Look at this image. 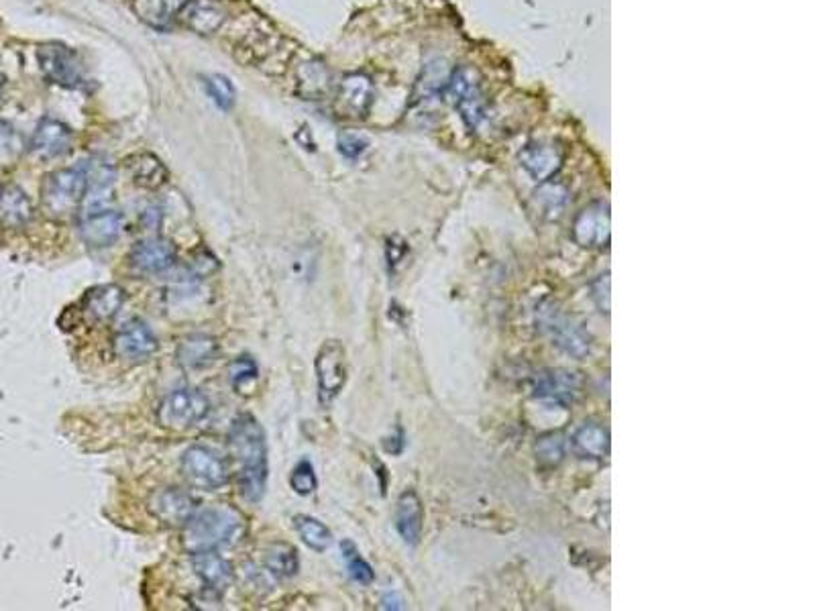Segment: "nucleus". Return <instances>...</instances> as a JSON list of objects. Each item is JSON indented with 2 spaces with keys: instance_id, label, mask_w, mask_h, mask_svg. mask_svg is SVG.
<instances>
[{
  "instance_id": "5",
  "label": "nucleus",
  "mask_w": 815,
  "mask_h": 611,
  "mask_svg": "<svg viewBox=\"0 0 815 611\" xmlns=\"http://www.w3.org/2000/svg\"><path fill=\"white\" fill-rule=\"evenodd\" d=\"M538 324L545 330V335L557 345L561 351L575 359H583L591 351V335L583 322L575 316L563 312L555 304H545L538 310Z\"/></svg>"
},
{
  "instance_id": "22",
  "label": "nucleus",
  "mask_w": 815,
  "mask_h": 611,
  "mask_svg": "<svg viewBox=\"0 0 815 611\" xmlns=\"http://www.w3.org/2000/svg\"><path fill=\"white\" fill-rule=\"evenodd\" d=\"M125 170L133 184L143 190H159L170 178L166 163L149 151L129 155L125 159Z\"/></svg>"
},
{
  "instance_id": "30",
  "label": "nucleus",
  "mask_w": 815,
  "mask_h": 611,
  "mask_svg": "<svg viewBox=\"0 0 815 611\" xmlns=\"http://www.w3.org/2000/svg\"><path fill=\"white\" fill-rule=\"evenodd\" d=\"M265 569L276 579H292L300 569L298 550L292 544L276 542L265 550Z\"/></svg>"
},
{
  "instance_id": "6",
  "label": "nucleus",
  "mask_w": 815,
  "mask_h": 611,
  "mask_svg": "<svg viewBox=\"0 0 815 611\" xmlns=\"http://www.w3.org/2000/svg\"><path fill=\"white\" fill-rule=\"evenodd\" d=\"M314 373L318 387V402L324 408H329L335 402V398L343 392L349 377L347 351L341 341L331 339L322 343L314 359Z\"/></svg>"
},
{
  "instance_id": "32",
  "label": "nucleus",
  "mask_w": 815,
  "mask_h": 611,
  "mask_svg": "<svg viewBox=\"0 0 815 611\" xmlns=\"http://www.w3.org/2000/svg\"><path fill=\"white\" fill-rule=\"evenodd\" d=\"M449 76L443 64H428L426 70L422 72V78L416 84L414 92V104H428L430 100H437L447 88Z\"/></svg>"
},
{
  "instance_id": "26",
  "label": "nucleus",
  "mask_w": 815,
  "mask_h": 611,
  "mask_svg": "<svg viewBox=\"0 0 815 611\" xmlns=\"http://www.w3.org/2000/svg\"><path fill=\"white\" fill-rule=\"evenodd\" d=\"M373 102V84L365 74H349L339 86V104L351 117H365Z\"/></svg>"
},
{
  "instance_id": "15",
  "label": "nucleus",
  "mask_w": 815,
  "mask_h": 611,
  "mask_svg": "<svg viewBox=\"0 0 815 611\" xmlns=\"http://www.w3.org/2000/svg\"><path fill=\"white\" fill-rule=\"evenodd\" d=\"M178 251L172 241L163 237H149L133 245L129 253V263L135 271L157 275L174 267Z\"/></svg>"
},
{
  "instance_id": "17",
  "label": "nucleus",
  "mask_w": 815,
  "mask_h": 611,
  "mask_svg": "<svg viewBox=\"0 0 815 611\" xmlns=\"http://www.w3.org/2000/svg\"><path fill=\"white\" fill-rule=\"evenodd\" d=\"M534 396L553 404H573L581 396V379L565 369H547L534 381Z\"/></svg>"
},
{
  "instance_id": "2",
  "label": "nucleus",
  "mask_w": 815,
  "mask_h": 611,
  "mask_svg": "<svg viewBox=\"0 0 815 611\" xmlns=\"http://www.w3.org/2000/svg\"><path fill=\"white\" fill-rule=\"evenodd\" d=\"M182 546L190 554L212 552L235 544L245 534V518L229 504L196 510L182 526Z\"/></svg>"
},
{
  "instance_id": "21",
  "label": "nucleus",
  "mask_w": 815,
  "mask_h": 611,
  "mask_svg": "<svg viewBox=\"0 0 815 611\" xmlns=\"http://www.w3.org/2000/svg\"><path fill=\"white\" fill-rule=\"evenodd\" d=\"M125 304V290L117 284H100L86 292L82 312L92 322H111Z\"/></svg>"
},
{
  "instance_id": "10",
  "label": "nucleus",
  "mask_w": 815,
  "mask_h": 611,
  "mask_svg": "<svg viewBox=\"0 0 815 611\" xmlns=\"http://www.w3.org/2000/svg\"><path fill=\"white\" fill-rule=\"evenodd\" d=\"M447 92L465 125L469 129H477L485 119V100L475 74L467 68L457 70L449 78Z\"/></svg>"
},
{
  "instance_id": "9",
  "label": "nucleus",
  "mask_w": 815,
  "mask_h": 611,
  "mask_svg": "<svg viewBox=\"0 0 815 611\" xmlns=\"http://www.w3.org/2000/svg\"><path fill=\"white\" fill-rule=\"evenodd\" d=\"M86 176V196H84V214L108 208V200L113 198V188L117 182V165L106 155H92L82 163Z\"/></svg>"
},
{
  "instance_id": "19",
  "label": "nucleus",
  "mask_w": 815,
  "mask_h": 611,
  "mask_svg": "<svg viewBox=\"0 0 815 611\" xmlns=\"http://www.w3.org/2000/svg\"><path fill=\"white\" fill-rule=\"evenodd\" d=\"M221 353L223 347L219 339L198 332V335H188L178 343L176 361L184 371H200L219 361Z\"/></svg>"
},
{
  "instance_id": "25",
  "label": "nucleus",
  "mask_w": 815,
  "mask_h": 611,
  "mask_svg": "<svg viewBox=\"0 0 815 611\" xmlns=\"http://www.w3.org/2000/svg\"><path fill=\"white\" fill-rule=\"evenodd\" d=\"M33 218L31 198L15 184L0 188V225L7 229H23Z\"/></svg>"
},
{
  "instance_id": "23",
  "label": "nucleus",
  "mask_w": 815,
  "mask_h": 611,
  "mask_svg": "<svg viewBox=\"0 0 815 611\" xmlns=\"http://www.w3.org/2000/svg\"><path fill=\"white\" fill-rule=\"evenodd\" d=\"M573 444V451L579 459H593V461H602L610 455V447H612V438H610V430L602 424H595V422H587L583 426H579L571 438Z\"/></svg>"
},
{
  "instance_id": "41",
  "label": "nucleus",
  "mask_w": 815,
  "mask_h": 611,
  "mask_svg": "<svg viewBox=\"0 0 815 611\" xmlns=\"http://www.w3.org/2000/svg\"><path fill=\"white\" fill-rule=\"evenodd\" d=\"M337 145H339V151H341L347 159H357V157L367 149V141H365L361 135L351 133V131H343V133L339 135Z\"/></svg>"
},
{
  "instance_id": "24",
  "label": "nucleus",
  "mask_w": 815,
  "mask_h": 611,
  "mask_svg": "<svg viewBox=\"0 0 815 611\" xmlns=\"http://www.w3.org/2000/svg\"><path fill=\"white\" fill-rule=\"evenodd\" d=\"M422 526H424V510L422 502L414 489L404 491L398 497L396 504V528L402 540L410 546L420 542L422 536Z\"/></svg>"
},
{
  "instance_id": "33",
  "label": "nucleus",
  "mask_w": 815,
  "mask_h": 611,
  "mask_svg": "<svg viewBox=\"0 0 815 611\" xmlns=\"http://www.w3.org/2000/svg\"><path fill=\"white\" fill-rule=\"evenodd\" d=\"M259 379V367L253 357L239 355L229 363V381L233 390L241 396H249L253 392V385Z\"/></svg>"
},
{
  "instance_id": "11",
  "label": "nucleus",
  "mask_w": 815,
  "mask_h": 611,
  "mask_svg": "<svg viewBox=\"0 0 815 611\" xmlns=\"http://www.w3.org/2000/svg\"><path fill=\"white\" fill-rule=\"evenodd\" d=\"M612 218L608 202L585 206L573 222V241L583 249H602L610 245Z\"/></svg>"
},
{
  "instance_id": "31",
  "label": "nucleus",
  "mask_w": 815,
  "mask_h": 611,
  "mask_svg": "<svg viewBox=\"0 0 815 611\" xmlns=\"http://www.w3.org/2000/svg\"><path fill=\"white\" fill-rule=\"evenodd\" d=\"M294 528L298 532V536L302 538V542L314 550V552H324L333 544V534L331 530L326 528L320 520L306 516V514H298L294 518Z\"/></svg>"
},
{
  "instance_id": "14",
  "label": "nucleus",
  "mask_w": 815,
  "mask_h": 611,
  "mask_svg": "<svg viewBox=\"0 0 815 611\" xmlns=\"http://www.w3.org/2000/svg\"><path fill=\"white\" fill-rule=\"evenodd\" d=\"M125 229V216L113 208L86 212L80 225L82 241L92 249H106L119 241Z\"/></svg>"
},
{
  "instance_id": "4",
  "label": "nucleus",
  "mask_w": 815,
  "mask_h": 611,
  "mask_svg": "<svg viewBox=\"0 0 815 611\" xmlns=\"http://www.w3.org/2000/svg\"><path fill=\"white\" fill-rule=\"evenodd\" d=\"M210 412V400L196 387H178L157 406V424L172 432H186L198 426Z\"/></svg>"
},
{
  "instance_id": "8",
  "label": "nucleus",
  "mask_w": 815,
  "mask_h": 611,
  "mask_svg": "<svg viewBox=\"0 0 815 611\" xmlns=\"http://www.w3.org/2000/svg\"><path fill=\"white\" fill-rule=\"evenodd\" d=\"M37 60L43 76L64 88H80L86 82V70L80 55L62 45V43H45L37 49Z\"/></svg>"
},
{
  "instance_id": "20",
  "label": "nucleus",
  "mask_w": 815,
  "mask_h": 611,
  "mask_svg": "<svg viewBox=\"0 0 815 611\" xmlns=\"http://www.w3.org/2000/svg\"><path fill=\"white\" fill-rule=\"evenodd\" d=\"M192 567L202 585L212 593H223L235 579L233 565L225 557H221L219 550L192 554Z\"/></svg>"
},
{
  "instance_id": "3",
  "label": "nucleus",
  "mask_w": 815,
  "mask_h": 611,
  "mask_svg": "<svg viewBox=\"0 0 815 611\" xmlns=\"http://www.w3.org/2000/svg\"><path fill=\"white\" fill-rule=\"evenodd\" d=\"M86 176L80 168H64L45 176L41 184V208L49 218H68L82 206Z\"/></svg>"
},
{
  "instance_id": "34",
  "label": "nucleus",
  "mask_w": 815,
  "mask_h": 611,
  "mask_svg": "<svg viewBox=\"0 0 815 611\" xmlns=\"http://www.w3.org/2000/svg\"><path fill=\"white\" fill-rule=\"evenodd\" d=\"M25 147L23 135L11 123L0 119V170H9L17 165Z\"/></svg>"
},
{
  "instance_id": "39",
  "label": "nucleus",
  "mask_w": 815,
  "mask_h": 611,
  "mask_svg": "<svg viewBox=\"0 0 815 611\" xmlns=\"http://www.w3.org/2000/svg\"><path fill=\"white\" fill-rule=\"evenodd\" d=\"M290 487L294 489V493L298 495H310L316 491L318 487V479L314 473V467L310 461H298L296 467L290 473Z\"/></svg>"
},
{
  "instance_id": "13",
  "label": "nucleus",
  "mask_w": 815,
  "mask_h": 611,
  "mask_svg": "<svg viewBox=\"0 0 815 611\" xmlns=\"http://www.w3.org/2000/svg\"><path fill=\"white\" fill-rule=\"evenodd\" d=\"M147 508L153 518L166 526H184L198 510L196 499L188 491L178 487L157 489L151 495Z\"/></svg>"
},
{
  "instance_id": "18",
  "label": "nucleus",
  "mask_w": 815,
  "mask_h": 611,
  "mask_svg": "<svg viewBox=\"0 0 815 611\" xmlns=\"http://www.w3.org/2000/svg\"><path fill=\"white\" fill-rule=\"evenodd\" d=\"M520 163L536 182H549L563 165V151L555 143L534 141L520 151Z\"/></svg>"
},
{
  "instance_id": "1",
  "label": "nucleus",
  "mask_w": 815,
  "mask_h": 611,
  "mask_svg": "<svg viewBox=\"0 0 815 611\" xmlns=\"http://www.w3.org/2000/svg\"><path fill=\"white\" fill-rule=\"evenodd\" d=\"M227 449L243 499L249 504L261 502L269 475L267 440L263 426L253 414L245 412L233 418L227 434Z\"/></svg>"
},
{
  "instance_id": "38",
  "label": "nucleus",
  "mask_w": 815,
  "mask_h": 611,
  "mask_svg": "<svg viewBox=\"0 0 815 611\" xmlns=\"http://www.w3.org/2000/svg\"><path fill=\"white\" fill-rule=\"evenodd\" d=\"M204 86H206L210 98L216 102V106L223 108V110L233 108L235 98H237V92H235V86L231 84V80H229L227 76H221V74L208 76Z\"/></svg>"
},
{
  "instance_id": "35",
  "label": "nucleus",
  "mask_w": 815,
  "mask_h": 611,
  "mask_svg": "<svg viewBox=\"0 0 815 611\" xmlns=\"http://www.w3.org/2000/svg\"><path fill=\"white\" fill-rule=\"evenodd\" d=\"M569 192L561 184H545L536 192V204L540 206L542 214L549 218H559L567 206Z\"/></svg>"
},
{
  "instance_id": "12",
  "label": "nucleus",
  "mask_w": 815,
  "mask_h": 611,
  "mask_svg": "<svg viewBox=\"0 0 815 611\" xmlns=\"http://www.w3.org/2000/svg\"><path fill=\"white\" fill-rule=\"evenodd\" d=\"M157 349H159V341L155 337V332L151 330V326H147V322L139 318H133L123 328H119V332L113 339L115 355L131 363L147 361L149 357L157 353Z\"/></svg>"
},
{
  "instance_id": "29",
  "label": "nucleus",
  "mask_w": 815,
  "mask_h": 611,
  "mask_svg": "<svg viewBox=\"0 0 815 611\" xmlns=\"http://www.w3.org/2000/svg\"><path fill=\"white\" fill-rule=\"evenodd\" d=\"M188 0H135V15L153 29H168L180 17Z\"/></svg>"
},
{
  "instance_id": "40",
  "label": "nucleus",
  "mask_w": 815,
  "mask_h": 611,
  "mask_svg": "<svg viewBox=\"0 0 815 611\" xmlns=\"http://www.w3.org/2000/svg\"><path fill=\"white\" fill-rule=\"evenodd\" d=\"M591 298H593L597 310H600V312L606 314V316H610L612 304H610V273H608V271L602 273V275L597 277V280L593 282V286H591Z\"/></svg>"
},
{
  "instance_id": "42",
  "label": "nucleus",
  "mask_w": 815,
  "mask_h": 611,
  "mask_svg": "<svg viewBox=\"0 0 815 611\" xmlns=\"http://www.w3.org/2000/svg\"><path fill=\"white\" fill-rule=\"evenodd\" d=\"M384 607H386V609H402V607H404V601H402L400 595L390 593V595L384 597Z\"/></svg>"
},
{
  "instance_id": "28",
  "label": "nucleus",
  "mask_w": 815,
  "mask_h": 611,
  "mask_svg": "<svg viewBox=\"0 0 815 611\" xmlns=\"http://www.w3.org/2000/svg\"><path fill=\"white\" fill-rule=\"evenodd\" d=\"M298 94L306 100H320L331 90V70L324 66V62L310 58L302 62L296 70Z\"/></svg>"
},
{
  "instance_id": "16",
  "label": "nucleus",
  "mask_w": 815,
  "mask_h": 611,
  "mask_svg": "<svg viewBox=\"0 0 815 611\" xmlns=\"http://www.w3.org/2000/svg\"><path fill=\"white\" fill-rule=\"evenodd\" d=\"M72 139H74L72 129L66 123L47 117L39 121L31 137L29 149L37 159H43V161L58 159L70 151Z\"/></svg>"
},
{
  "instance_id": "7",
  "label": "nucleus",
  "mask_w": 815,
  "mask_h": 611,
  "mask_svg": "<svg viewBox=\"0 0 815 611\" xmlns=\"http://www.w3.org/2000/svg\"><path fill=\"white\" fill-rule=\"evenodd\" d=\"M184 479L202 491H216L229 483V467L212 449L194 444L180 461Z\"/></svg>"
},
{
  "instance_id": "27",
  "label": "nucleus",
  "mask_w": 815,
  "mask_h": 611,
  "mask_svg": "<svg viewBox=\"0 0 815 611\" xmlns=\"http://www.w3.org/2000/svg\"><path fill=\"white\" fill-rule=\"evenodd\" d=\"M180 17L194 33L212 35L223 27L225 9L216 0H188Z\"/></svg>"
},
{
  "instance_id": "37",
  "label": "nucleus",
  "mask_w": 815,
  "mask_h": 611,
  "mask_svg": "<svg viewBox=\"0 0 815 611\" xmlns=\"http://www.w3.org/2000/svg\"><path fill=\"white\" fill-rule=\"evenodd\" d=\"M341 552H343V557L347 561V569H349V575H351L353 581H357L361 585H369L375 579L371 565L361 557L357 546L351 540L341 542Z\"/></svg>"
},
{
  "instance_id": "36",
  "label": "nucleus",
  "mask_w": 815,
  "mask_h": 611,
  "mask_svg": "<svg viewBox=\"0 0 815 611\" xmlns=\"http://www.w3.org/2000/svg\"><path fill=\"white\" fill-rule=\"evenodd\" d=\"M536 457L542 465L555 467L565 457V436L561 432H551L540 436L536 442Z\"/></svg>"
},
{
  "instance_id": "43",
  "label": "nucleus",
  "mask_w": 815,
  "mask_h": 611,
  "mask_svg": "<svg viewBox=\"0 0 815 611\" xmlns=\"http://www.w3.org/2000/svg\"><path fill=\"white\" fill-rule=\"evenodd\" d=\"M5 86H7V78H5V74H3V72H0V94H3Z\"/></svg>"
}]
</instances>
